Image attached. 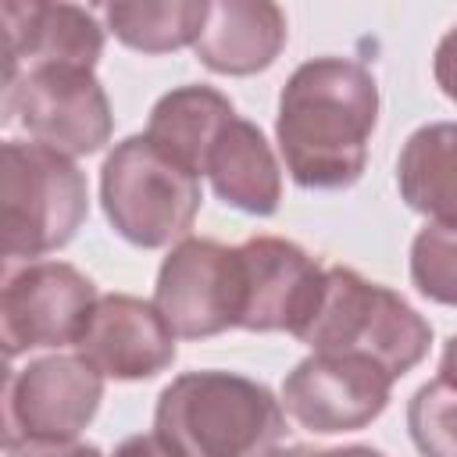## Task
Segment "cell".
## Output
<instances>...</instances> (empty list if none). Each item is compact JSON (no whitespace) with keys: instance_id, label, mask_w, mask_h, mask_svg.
Wrapping results in <instances>:
<instances>
[{"instance_id":"cell-1","label":"cell","mask_w":457,"mask_h":457,"mask_svg":"<svg viewBox=\"0 0 457 457\" xmlns=\"http://www.w3.org/2000/svg\"><path fill=\"white\" fill-rule=\"evenodd\" d=\"M378 89L368 68L318 57L293 71L278 100V146L307 189H343L364 171Z\"/></svg>"},{"instance_id":"cell-2","label":"cell","mask_w":457,"mask_h":457,"mask_svg":"<svg viewBox=\"0 0 457 457\" xmlns=\"http://www.w3.org/2000/svg\"><path fill=\"white\" fill-rule=\"evenodd\" d=\"M278 436L271 393L228 371L182 375L157 403V439L179 457H261Z\"/></svg>"},{"instance_id":"cell-3","label":"cell","mask_w":457,"mask_h":457,"mask_svg":"<svg viewBox=\"0 0 457 457\" xmlns=\"http://www.w3.org/2000/svg\"><path fill=\"white\" fill-rule=\"evenodd\" d=\"M300 339L314 353H357L375 361L389 378L411 371L432 339V328L389 289L364 282L346 268H328L321 300Z\"/></svg>"},{"instance_id":"cell-4","label":"cell","mask_w":457,"mask_h":457,"mask_svg":"<svg viewBox=\"0 0 457 457\" xmlns=\"http://www.w3.org/2000/svg\"><path fill=\"white\" fill-rule=\"evenodd\" d=\"M86 218V179L43 143H4L0 228L7 257H39L64 246Z\"/></svg>"},{"instance_id":"cell-5","label":"cell","mask_w":457,"mask_h":457,"mask_svg":"<svg viewBox=\"0 0 457 457\" xmlns=\"http://www.w3.org/2000/svg\"><path fill=\"white\" fill-rule=\"evenodd\" d=\"M100 189L111 225L136 246H164L186 236L200 207L196 175L161 154L146 136L114 146Z\"/></svg>"},{"instance_id":"cell-6","label":"cell","mask_w":457,"mask_h":457,"mask_svg":"<svg viewBox=\"0 0 457 457\" xmlns=\"http://www.w3.org/2000/svg\"><path fill=\"white\" fill-rule=\"evenodd\" d=\"M4 114L57 154H93L111 136V107L89 68L36 64L18 71L4 82Z\"/></svg>"},{"instance_id":"cell-7","label":"cell","mask_w":457,"mask_h":457,"mask_svg":"<svg viewBox=\"0 0 457 457\" xmlns=\"http://www.w3.org/2000/svg\"><path fill=\"white\" fill-rule=\"evenodd\" d=\"M154 307L175 336H214L243 318L239 250L211 239H186L157 275Z\"/></svg>"},{"instance_id":"cell-8","label":"cell","mask_w":457,"mask_h":457,"mask_svg":"<svg viewBox=\"0 0 457 457\" xmlns=\"http://www.w3.org/2000/svg\"><path fill=\"white\" fill-rule=\"evenodd\" d=\"M96 307L93 282L71 264H32L18 271L0 296V328L7 357L36 346L79 343Z\"/></svg>"},{"instance_id":"cell-9","label":"cell","mask_w":457,"mask_h":457,"mask_svg":"<svg viewBox=\"0 0 457 457\" xmlns=\"http://www.w3.org/2000/svg\"><path fill=\"white\" fill-rule=\"evenodd\" d=\"M393 378L357 353H314L282 386L286 411L311 432H350L382 414Z\"/></svg>"},{"instance_id":"cell-10","label":"cell","mask_w":457,"mask_h":457,"mask_svg":"<svg viewBox=\"0 0 457 457\" xmlns=\"http://www.w3.org/2000/svg\"><path fill=\"white\" fill-rule=\"evenodd\" d=\"M104 382L86 357H46L29 364L7 389V425L21 439L68 443L82 432L100 403Z\"/></svg>"},{"instance_id":"cell-11","label":"cell","mask_w":457,"mask_h":457,"mask_svg":"<svg viewBox=\"0 0 457 457\" xmlns=\"http://www.w3.org/2000/svg\"><path fill=\"white\" fill-rule=\"evenodd\" d=\"M243 264V328L253 332H293L311 321L325 271L286 239H250L239 246Z\"/></svg>"},{"instance_id":"cell-12","label":"cell","mask_w":457,"mask_h":457,"mask_svg":"<svg viewBox=\"0 0 457 457\" xmlns=\"http://www.w3.org/2000/svg\"><path fill=\"white\" fill-rule=\"evenodd\" d=\"M75 346L100 375L146 378L171 364L175 332L157 307L136 296H104L96 300Z\"/></svg>"},{"instance_id":"cell-13","label":"cell","mask_w":457,"mask_h":457,"mask_svg":"<svg viewBox=\"0 0 457 457\" xmlns=\"http://www.w3.org/2000/svg\"><path fill=\"white\" fill-rule=\"evenodd\" d=\"M4 29V82L36 64L89 68L100 57L104 36L96 21L68 4H0Z\"/></svg>"},{"instance_id":"cell-14","label":"cell","mask_w":457,"mask_h":457,"mask_svg":"<svg viewBox=\"0 0 457 457\" xmlns=\"http://www.w3.org/2000/svg\"><path fill=\"white\" fill-rule=\"evenodd\" d=\"M286 43V18L275 4L225 0L211 4L196 54L207 68L221 75H250L275 61Z\"/></svg>"},{"instance_id":"cell-15","label":"cell","mask_w":457,"mask_h":457,"mask_svg":"<svg viewBox=\"0 0 457 457\" xmlns=\"http://www.w3.org/2000/svg\"><path fill=\"white\" fill-rule=\"evenodd\" d=\"M214 193L250 214H271L278 207V164L264 143V136L243 121L232 118L221 136L214 139L211 154H207V168Z\"/></svg>"},{"instance_id":"cell-16","label":"cell","mask_w":457,"mask_h":457,"mask_svg":"<svg viewBox=\"0 0 457 457\" xmlns=\"http://www.w3.org/2000/svg\"><path fill=\"white\" fill-rule=\"evenodd\" d=\"M232 118H236V111L221 93H214L207 86H182L154 107L146 139L161 154H168L175 164L200 175L207 168V154H211L214 139L221 136V129Z\"/></svg>"},{"instance_id":"cell-17","label":"cell","mask_w":457,"mask_h":457,"mask_svg":"<svg viewBox=\"0 0 457 457\" xmlns=\"http://www.w3.org/2000/svg\"><path fill=\"white\" fill-rule=\"evenodd\" d=\"M396 179L414 211L457 225V125L418 129L400 154Z\"/></svg>"},{"instance_id":"cell-18","label":"cell","mask_w":457,"mask_h":457,"mask_svg":"<svg viewBox=\"0 0 457 457\" xmlns=\"http://www.w3.org/2000/svg\"><path fill=\"white\" fill-rule=\"evenodd\" d=\"M211 4H111L107 21L114 36L136 50L164 54L196 43Z\"/></svg>"},{"instance_id":"cell-19","label":"cell","mask_w":457,"mask_h":457,"mask_svg":"<svg viewBox=\"0 0 457 457\" xmlns=\"http://www.w3.org/2000/svg\"><path fill=\"white\" fill-rule=\"evenodd\" d=\"M407 425L425 457H457V386L436 378L407 407Z\"/></svg>"},{"instance_id":"cell-20","label":"cell","mask_w":457,"mask_h":457,"mask_svg":"<svg viewBox=\"0 0 457 457\" xmlns=\"http://www.w3.org/2000/svg\"><path fill=\"white\" fill-rule=\"evenodd\" d=\"M411 275L425 296L457 303V225L432 221L418 232L411 250Z\"/></svg>"},{"instance_id":"cell-21","label":"cell","mask_w":457,"mask_h":457,"mask_svg":"<svg viewBox=\"0 0 457 457\" xmlns=\"http://www.w3.org/2000/svg\"><path fill=\"white\" fill-rule=\"evenodd\" d=\"M11 457H100V453L93 446H75V443L21 439V443H11Z\"/></svg>"},{"instance_id":"cell-22","label":"cell","mask_w":457,"mask_h":457,"mask_svg":"<svg viewBox=\"0 0 457 457\" xmlns=\"http://www.w3.org/2000/svg\"><path fill=\"white\" fill-rule=\"evenodd\" d=\"M436 82L450 100H457V29L446 32L436 50Z\"/></svg>"},{"instance_id":"cell-23","label":"cell","mask_w":457,"mask_h":457,"mask_svg":"<svg viewBox=\"0 0 457 457\" xmlns=\"http://www.w3.org/2000/svg\"><path fill=\"white\" fill-rule=\"evenodd\" d=\"M114 457H179V453H175V450H168L157 436H136V439L121 443Z\"/></svg>"},{"instance_id":"cell-24","label":"cell","mask_w":457,"mask_h":457,"mask_svg":"<svg viewBox=\"0 0 457 457\" xmlns=\"http://www.w3.org/2000/svg\"><path fill=\"white\" fill-rule=\"evenodd\" d=\"M439 378H446L450 386H457V336L446 343V353H443V371Z\"/></svg>"},{"instance_id":"cell-25","label":"cell","mask_w":457,"mask_h":457,"mask_svg":"<svg viewBox=\"0 0 457 457\" xmlns=\"http://www.w3.org/2000/svg\"><path fill=\"white\" fill-rule=\"evenodd\" d=\"M268 457H336V450H307V446H293V450H275Z\"/></svg>"},{"instance_id":"cell-26","label":"cell","mask_w":457,"mask_h":457,"mask_svg":"<svg viewBox=\"0 0 457 457\" xmlns=\"http://www.w3.org/2000/svg\"><path fill=\"white\" fill-rule=\"evenodd\" d=\"M336 457H382V453H375L368 446H350V450H336Z\"/></svg>"}]
</instances>
